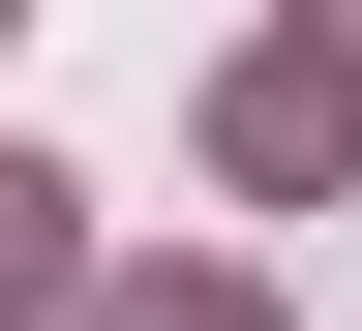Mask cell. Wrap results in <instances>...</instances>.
Here are the masks:
<instances>
[{
    "label": "cell",
    "instance_id": "6da1fadb",
    "mask_svg": "<svg viewBox=\"0 0 362 331\" xmlns=\"http://www.w3.org/2000/svg\"><path fill=\"white\" fill-rule=\"evenodd\" d=\"M332 121H362V30H302V61H242V181H332Z\"/></svg>",
    "mask_w": 362,
    "mask_h": 331
},
{
    "label": "cell",
    "instance_id": "3957f363",
    "mask_svg": "<svg viewBox=\"0 0 362 331\" xmlns=\"http://www.w3.org/2000/svg\"><path fill=\"white\" fill-rule=\"evenodd\" d=\"M90 331H272V301H242V271H121Z\"/></svg>",
    "mask_w": 362,
    "mask_h": 331
},
{
    "label": "cell",
    "instance_id": "7a4b0ae2",
    "mask_svg": "<svg viewBox=\"0 0 362 331\" xmlns=\"http://www.w3.org/2000/svg\"><path fill=\"white\" fill-rule=\"evenodd\" d=\"M61 271H90V241H61V181H30V151H0V331H30V301H61Z\"/></svg>",
    "mask_w": 362,
    "mask_h": 331
}]
</instances>
